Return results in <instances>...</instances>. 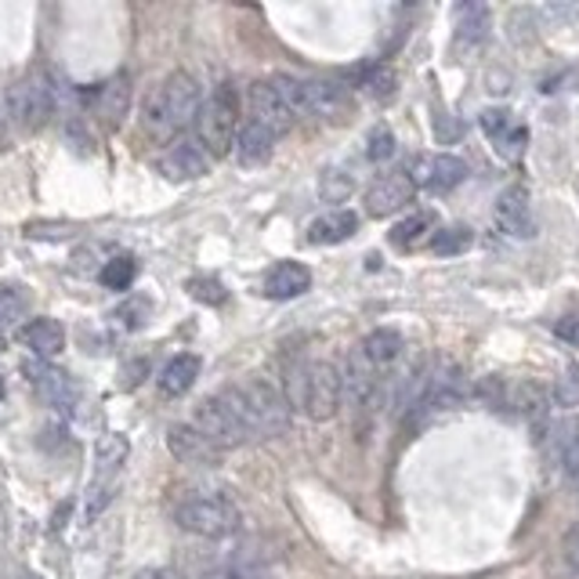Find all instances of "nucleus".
Masks as SVG:
<instances>
[{
  "label": "nucleus",
  "mask_w": 579,
  "mask_h": 579,
  "mask_svg": "<svg viewBox=\"0 0 579 579\" xmlns=\"http://www.w3.org/2000/svg\"><path fill=\"white\" fill-rule=\"evenodd\" d=\"M222 402L228 405L236 420L251 434V442L261 439H279L290 428V399L265 376H246L217 391Z\"/></svg>",
  "instance_id": "obj_1"
},
{
  "label": "nucleus",
  "mask_w": 579,
  "mask_h": 579,
  "mask_svg": "<svg viewBox=\"0 0 579 579\" xmlns=\"http://www.w3.org/2000/svg\"><path fill=\"white\" fill-rule=\"evenodd\" d=\"M199 109H203L199 84L188 77V72H170V77L145 98L141 124L159 141H178L181 130L188 124H196Z\"/></svg>",
  "instance_id": "obj_2"
},
{
  "label": "nucleus",
  "mask_w": 579,
  "mask_h": 579,
  "mask_svg": "<svg viewBox=\"0 0 579 579\" xmlns=\"http://www.w3.org/2000/svg\"><path fill=\"white\" fill-rule=\"evenodd\" d=\"M286 399L290 405H301L312 420L337 416L344 399V373L330 359H297L286 376Z\"/></svg>",
  "instance_id": "obj_3"
},
{
  "label": "nucleus",
  "mask_w": 579,
  "mask_h": 579,
  "mask_svg": "<svg viewBox=\"0 0 579 579\" xmlns=\"http://www.w3.org/2000/svg\"><path fill=\"white\" fill-rule=\"evenodd\" d=\"M272 84L297 120L301 116H318V120L341 124V120H347V112H352V95L333 80H308V77L279 72V77H272Z\"/></svg>",
  "instance_id": "obj_4"
},
{
  "label": "nucleus",
  "mask_w": 579,
  "mask_h": 579,
  "mask_svg": "<svg viewBox=\"0 0 579 579\" xmlns=\"http://www.w3.org/2000/svg\"><path fill=\"white\" fill-rule=\"evenodd\" d=\"M239 95L232 84H217L210 98H203V109L196 116V141L210 156H228L239 138Z\"/></svg>",
  "instance_id": "obj_5"
},
{
  "label": "nucleus",
  "mask_w": 579,
  "mask_h": 579,
  "mask_svg": "<svg viewBox=\"0 0 579 579\" xmlns=\"http://www.w3.org/2000/svg\"><path fill=\"white\" fill-rule=\"evenodd\" d=\"M174 521L203 540H225L239 529V507L222 492H193L174 507Z\"/></svg>",
  "instance_id": "obj_6"
},
{
  "label": "nucleus",
  "mask_w": 579,
  "mask_h": 579,
  "mask_svg": "<svg viewBox=\"0 0 579 579\" xmlns=\"http://www.w3.org/2000/svg\"><path fill=\"white\" fill-rule=\"evenodd\" d=\"M8 116L14 127L40 130L55 116V84L43 72H26L8 87Z\"/></svg>",
  "instance_id": "obj_7"
},
{
  "label": "nucleus",
  "mask_w": 579,
  "mask_h": 579,
  "mask_svg": "<svg viewBox=\"0 0 579 579\" xmlns=\"http://www.w3.org/2000/svg\"><path fill=\"white\" fill-rule=\"evenodd\" d=\"M188 424L207 434V439H210L217 449H236V445L251 442V434H246V428L236 420V413H232L228 405L222 402V395L203 399V402L196 405V413H193V420H188Z\"/></svg>",
  "instance_id": "obj_8"
},
{
  "label": "nucleus",
  "mask_w": 579,
  "mask_h": 579,
  "mask_svg": "<svg viewBox=\"0 0 579 579\" xmlns=\"http://www.w3.org/2000/svg\"><path fill=\"white\" fill-rule=\"evenodd\" d=\"M410 178L413 185H424L428 193L442 196V193H453V188L468 178V164L449 153H424L410 164Z\"/></svg>",
  "instance_id": "obj_9"
},
{
  "label": "nucleus",
  "mask_w": 579,
  "mask_h": 579,
  "mask_svg": "<svg viewBox=\"0 0 579 579\" xmlns=\"http://www.w3.org/2000/svg\"><path fill=\"white\" fill-rule=\"evenodd\" d=\"M210 153L203 149L196 138H178L170 141L156 159V170L164 174L167 181H196L210 170Z\"/></svg>",
  "instance_id": "obj_10"
},
{
  "label": "nucleus",
  "mask_w": 579,
  "mask_h": 579,
  "mask_svg": "<svg viewBox=\"0 0 579 579\" xmlns=\"http://www.w3.org/2000/svg\"><path fill=\"white\" fill-rule=\"evenodd\" d=\"M471 376L463 373L460 362L453 359H442L439 366L431 370V381H428V410H460L463 402L471 395Z\"/></svg>",
  "instance_id": "obj_11"
},
{
  "label": "nucleus",
  "mask_w": 579,
  "mask_h": 579,
  "mask_svg": "<svg viewBox=\"0 0 579 579\" xmlns=\"http://www.w3.org/2000/svg\"><path fill=\"white\" fill-rule=\"evenodd\" d=\"M246 106H251V120L257 127H265L272 138H283L290 127L297 124V116L286 109V101L279 98L272 80L251 84V95H246Z\"/></svg>",
  "instance_id": "obj_12"
},
{
  "label": "nucleus",
  "mask_w": 579,
  "mask_h": 579,
  "mask_svg": "<svg viewBox=\"0 0 579 579\" xmlns=\"http://www.w3.org/2000/svg\"><path fill=\"white\" fill-rule=\"evenodd\" d=\"M413 196H416V185L410 178V170H387L370 185L366 214L370 217H391V214H399L402 207H410Z\"/></svg>",
  "instance_id": "obj_13"
},
{
  "label": "nucleus",
  "mask_w": 579,
  "mask_h": 579,
  "mask_svg": "<svg viewBox=\"0 0 579 579\" xmlns=\"http://www.w3.org/2000/svg\"><path fill=\"white\" fill-rule=\"evenodd\" d=\"M167 449L174 453V460L188 463V468H217L225 453V449H217L207 434L196 431L193 424H174L167 431Z\"/></svg>",
  "instance_id": "obj_14"
},
{
  "label": "nucleus",
  "mask_w": 579,
  "mask_h": 579,
  "mask_svg": "<svg viewBox=\"0 0 579 579\" xmlns=\"http://www.w3.org/2000/svg\"><path fill=\"white\" fill-rule=\"evenodd\" d=\"M497 228L511 239H529L532 236V196L526 185H507L497 199Z\"/></svg>",
  "instance_id": "obj_15"
},
{
  "label": "nucleus",
  "mask_w": 579,
  "mask_h": 579,
  "mask_svg": "<svg viewBox=\"0 0 579 579\" xmlns=\"http://www.w3.org/2000/svg\"><path fill=\"white\" fill-rule=\"evenodd\" d=\"M478 124H482L485 135H489L492 141H497V153H500L503 159H518L521 149H526L529 130L514 120L511 109H485L482 116H478Z\"/></svg>",
  "instance_id": "obj_16"
},
{
  "label": "nucleus",
  "mask_w": 579,
  "mask_h": 579,
  "mask_svg": "<svg viewBox=\"0 0 579 579\" xmlns=\"http://www.w3.org/2000/svg\"><path fill=\"white\" fill-rule=\"evenodd\" d=\"M26 381H33L37 387V395L48 402V405H72V399H77V387H72V381L62 373V370H55L48 366L43 359H33V362H26Z\"/></svg>",
  "instance_id": "obj_17"
},
{
  "label": "nucleus",
  "mask_w": 579,
  "mask_h": 579,
  "mask_svg": "<svg viewBox=\"0 0 579 579\" xmlns=\"http://www.w3.org/2000/svg\"><path fill=\"white\" fill-rule=\"evenodd\" d=\"M312 286V272L301 265V261H279L272 265L265 283H261V294L272 297V301H290V297H301L308 294Z\"/></svg>",
  "instance_id": "obj_18"
},
{
  "label": "nucleus",
  "mask_w": 579,
  "mask_h": 579,
  "mask_svg": "<svg viewBox=\"0 0 579 579\" xmlns=\"http://www.w3.org/2000/svg\"><path fill=\"white\" fill-rule=\"evenodd\" d=\"M91 109H95V116L106 127H120L124 124V116L130 109V80L124 77V72H120V77H109L106 84L95 87Z\"/></svg>",
  "instance_id": "obj_19"
},
{
  "label": "nucleus",
  "mask_w": 579,
  "mask_h": 579,
  "mask_svg": "<svg viewBox=\"0 0 579 579\" xmlns=\"http://www.w3.org/2000/svg\"><path fill=\"white\" fill-rule=\"evenodd\" d=\"M344 391H347V402H352L355 410H373L376 391H381V376H376V366H370V359L362 352L347 359Z\"/></svg>",
  "instance_id": "obj_20"
},
{
  "label": "nucleus",
  "mask_w": 579,
  "mask_h": 579,
  "mask_svg": "<svg viewBox=\"0 0 579 579\" xmlns=\"http://www.w3.org/2000/svg\"><path fill=\"white\" fill-rule=\"evenodd\" d=\"M453 29H457V48H482L489 40V29H492V14L485 4H460L453 11Z\"/></svg>",
  "instance_id": "obj_21"
},
{
  "label": "nucleus",
  "mask_w": 579,
  "mask_h": 579,
  "mask_svg": "<svg viewBox=\"0 0 579 579\" xmlns=\"http://www.w3.org/2000/svg\"><path fill=\"white\" fill-rule=\"evenodd\" d=\"M434 236H439V217H434L431 210H416L413 217H405V222L391 228V246L402 254H410V251H420L424 243L431 246Z\"/></svg>",
  "instance_id": "obj_22"
},
{
  "label": "nucleus",
  "mask_w": 579,
  "mask_h": 579,
  "mask_svg": "<svg viewBox=\"0 0 579 579\" xmlns=\"http://www.w3.org/2000/svg\"><path fill=\"white\" fill-rule=\"evenodd\" d=\"M22 344L33 352V359L48 362L66 347V330L62 323H55V318H33V323H26L22 330Z\"/></svg>",
  "instance_id": "obj_23"
},
{
  "label": "nucleus",
  "mask_w": 579,
  "mask_h": 579,
  "mask_svg": "<svg viewBox=\"0 0 579 579\" xmlns=\"http://www.w3.org/2000/svg\"><path fill=\"white\" fill-rule=\"evenodd\" d=\"M272 149H275V138L268 135L265 127H257L254 120H246L239 127V138H236V159L243 167H261V164H268L272 159Z\"/></svg>",
  "instance_id": "obj_24"
},
{
  "label": "nucleus",
  "mask_w": 579,
  "mask_h": 579,
  "mask_svg": "<svg viewBox=\"0 0 579 579\" xmlns=\"http://www.w3.org/2000/svg\"><path fill=\"white\" fill-rule=\"evenodd\" d=\"M355 232H359V214L355 210H333L326 217H318V222H312L308 243H315V246L344 243V239H352Z\"/></svg>",
  "instance_id": "obj_25"
},
{
  "label": "nucleus",
  "mask_w": 579,
  "mask_h": 579,
  "mask_svg": "<svg viewBox=\"0 0 579 579\" xmlns=\"http://www.w3.org/2000/svg\"><path fill=\"white\" fill-rule=\"evenodd\" d=\"M130 453V442L124 439V434H101L98 445H95V478H106V482H116V474H120L124 460Z\"/></svg>",
  "instance_id": "obj_26"
},
{
  "label": "nucleus",
  "mask_w": 579,
  "mask_h": 579,
  "mask_svg": "<svg viewBox=\"0 0 579 579\" xmlns=\"http://www.w3.org/2000/svg\"><path fill=\"white\" fill-rule=\"evenodd\" d=\"M196 376H199V359L196 355H174L164 366V373H159L156 384H159L164 395L178 399V395H185V391L196 384Z\"/></svg>",
  "instance_id": "obj_27"
},
{
  "label": "nucleus",
  "mask_w": 579,
  "mask_h": 579,
  "mask_svg": "<svg viewBox=\"0 0 579 579\" xmlns=\"http://www.w3.org/2000/svg\"><path fill=\"white\" fill-rule=\"evenodd\" d=\"M402 347H405V341H402L399 330H373L370 337L359 344V352L370 359V366L384 370L402 355Z\"/></svg>",
  "instance_id": "obj_28"
},
{
  "label": "nucleus",
  "mask_w": 579,
  "mask_h": 579,
  "mask_svg": "<svg viewBox=\"0 0 579 579\" xmlns=\"http://www.w3.org/2000/svg\"><path fill=\"white\" fill-rule=\"evenodd\" d=\"M503 405H514L521 416L540 420L547 413V405H550V395L543 391V384L521 381V384H507V402Z\"/></svg>",
  "instance_id": "obj_29"
},
{
  "label": "nucleus",
  "mask_w": 579,
  "mask_h": 579,
  "mask_svg": "<svg viewBox=\"0 0 579 579\" xmlns=\"http://www.w3.org/2000/svg\"><path fill=\"white\" fill-rule=\"evenodd\" d=\"M26 308H29V297H26L22 286H14V283L0 286V333L19 323V318L26 315Z\"/></svg>",
  "instance_id": "obj_30"
},
{
  "label": "nucleus",
  "mask_w": 579,
  "mask_h": 579,
  "mask_svg": "<svg viewBox=\"0 0 579 579\" xmlns=\"http://www.w3.org/2000/svg\"><path fill=\"white\" fill-rule=\"evenodd\" d=\"M471 243H474V232L453 225V228H439V236L431 239V251L439 257H457L463 251H471Z\"/></svg>",
  "instance_id": "obj_31"
},
{
  "label": "nucleus",
  "mask_w": 579,
  "mask_h": 579,
  "mask_svg": "<svg viewBox=\"0 0 579 579\" xmlns=\"http://www.w3.org/2000/svg\"><path fill=\"white\" fill-rule=\"evenodd\" d=\"M135 275H138V261L120 254V257H109L106 265H101L98 279L106 283L109 290H127L130 283H135Z\"/></svg>",
  "instance_id": "obj_32"
},
{
  "label": "nucleus",
  "mask_w": 579,
  "mask_h": 579,
  "mask_svg": "<svg viewBox=\"0 0 579 579\" xmlns=\"http://www.w3.org/2000/svg\"><path fill=\"white\" fill-rule=\"evenodd\" d=\"M355 193V178L341 167H330L323 170V178H318V196H323L326 203H344L347 196Z\"/></svg>",
  "instance_id": "obj_33"
},
{
  "label": "nucleus",
  "mask_w": 579,
  "mask_h": 579,
  "mask_svg": "<svg viewBox=\"0 0 579 579\" xmlns=\"http://www.w3.org/2000/svg\"><path fill=\"white\" fill-rule=\"evenodd\" d=\"M116 497V482H106V478H95L91 489H87V500H84V521H95L101 518V511L112 503Z\"/></svg>",
  "instance_id": "obj_34"
},
{
  "label": "nucleus",
  "mask_w": 579,
  "mask_h": 579,
  "mask_svg": "<svg viewBox=\"0 0 579 579\" xmlns=\"http://www.w3.org/2000/svg\"><path fill=\"white\" fill-rule=\"evenodd\" d=\"M373 98H395V69L391 66H373L362 72V80H359Z\"/></svg>",
  "instance_id": "obj_35"
},
{
  "label": "nucleus",
  "mask_w": 579,
  "mask_h": 579,
  "mask_svg": "<svg viewBox=\"0 0 579 579\" xmlns=\"http://www.w3.org/2000/svg\"><path fill=\"white\" fill-rule=\"evenodd\" d=\"M550 402H555L558 410H576V405H579V366H569V370H565V376H558Z\"/></svg>",
  "instance_id": "obj_36"
},
{
  "label": "nucleus",
  "mask_w": 579,
  "mask_h": 579,
  "mask_svg": "<svg viewBox=\"0 0 579 579\" xmlns=\"http://www.w3.org/2000/svg\"><path fill=\"white\" fill-rule=\"evenodd\" d=\"M366 156L373 159V164H384V159L395 156V130L384 127V124H376L370 130V141H366Z\"/></svg>",
  "instance_id": "obj_37"
},
{
  "label": "nucleus",
  "mask_w": 579,
  "mask_h": 579,
  "mask_svg": "<svg viewBox=\"0 0 579 579\" xmlns=\"http://www.w3.org/2000/svg\"><path fill=\"white\" fill-rule=\"evenodd\" d=\"M188 294L203 304H225V297H228L225 286L217 279H188Z\"/></svg>",
  "instance_id": "obj_38"
},
{
  "label": "nucleus",
  "mask_w": 579,
  "mask_h": 579,
  "mask_svg": "<svg viewBox=\"0 0 579 579\" xmlns=\"http://www.w3.org/2000/svg\"><path fill=\"white\" fill-rule=\"evenodd\" d=\"M145 315H149V301H141V297L138 301H127L124 308L112 312V318H120L127 330H138L145 323Z\"/></svg>",
  "instance_id": "obj_39"
},
{
  "label": "nucleus",
  "mask_w": 579,
  "mask_h": 579,
  "mask_svg": "<svg viewBox=\"0 0 579 579\" xmlns=\"http://www.w3.org/2000/svg\"><path fill=\"white\" fill-rule=\"evenodd\" d=\"M555 333H558L561 341H569V344L579 347V308H572L569 315H561L558 326H555Z\"/></svg>",
  "instance_id": "obj_40"
},
{
  "label": "nucleus",
  "mask_w": 579,
  "mask_h": 579,
  "mask_svg": "<svg viewBox=\"0 0 579 579\" xmlns=\"http://www.w3.org/2000/svg\"><path fill=\"white\" fill-rule=\"evenodd\" d=\"M26 236H33V239H69L72 228L69 225H26Z\"/></svg>",
  "instance_id": "obj_41"
},
{
  "label": "nucleus",
  "mask_w": 579,
  "mask_h": 579,
  "mask_svg": "<svg viewBox=\"0 0 579 579\" xmlns=\"http://www.w3.org/2000/svg\"><path fill=\"white\" fill-rule=\"evenodd\" d=\"M565 565L579 576V521L569 529V536H565Z\"/></svg>",
  "instance_id": "obj_42"
},
{
  "label": "nucleus",
  "mask_w": 579,
  "mask_h": 579,
  "mask_svg": "<svg viewBox=\"0 0 579 579\" xmlns=\"http://www.w3.org/2000/svg\"><path fill=\"white\" fill-rule=\"evenodd\" d=\"M561 471L569 474V478H579V434H572V442L565 445V453H561Z\"/></svg>",
  "instance_id": "obj_43"
},
{
  "label": "nucleus",
  "mask_w": 579,
  "mask_h": 579,
  "mask_svg": "<svg viewBox=\"0 0 579 579\" xmlns=\"http://www.w3.org/2000/svg\"><path fill=\"white\" fill-rule=\"evenodd\" d=\"M207 579H254V576H246V572H214Z\"/></svg>",
  "instance_id": "obj_44"
},
{
  "label": "nucleus",
  "mask_w": 579,
  "mask_h": 579,
  "mask_svg": "<svg viewBox=\"0 0 579 579\" xmlns=\"http://www.w3.org/2000/svg\"><path fill=\"white\" fill-rule=\"evenodd\" d=\"M138 579H170V576H167L164 569H156V572H141Z\"/></svg>",
  "instance_id": "obj_45"
},
{
  "label": "nucleus",
  "mask_w": 579,
  "mask_h": 579,
  "mask_svg": "<svg viewBox=\"0 0 579 579\" xmlns=\"http://www.w3.org/2000/svg\"><path fill=\"white\" fill-rule=\"evenodd\" d=\"M0 399H4V376H0Z\"/></svg>",
  "instance_id": "obj_46"
}]
</instances>
